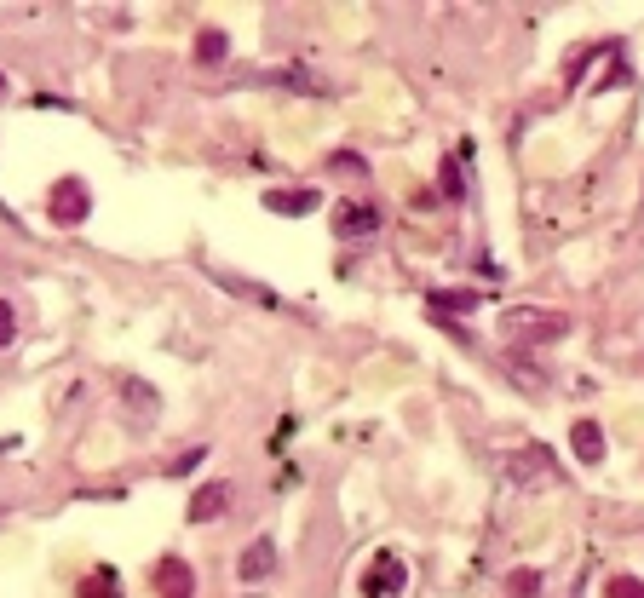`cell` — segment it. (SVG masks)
<instances>
[{
  "label": "cell",
  "mask_w": 644,
  "mask_h": 598,
  "mask_svg": "<svg viewBox=\"0 0 644 598\" xmlns=\"http://www.w3.org/2000/svg\"><path fill=\"white\" fill-rule=\"evenodd\" d=\"M501 328H506V340H558L570 322L558 317V311H535V305H512L501 317Z\"/></svg>",
  "instance_id": "cell-1"
},
{
  "label": "cell",
  "mask_w": 644,
  "mask_h": 598,
  "mask_svg": "<svg viewBox=\"0 0 644 598\" xmlns=\"http://www.w3.org/2000/svg\"><path fill=\"white\" fill-rule=\"evenodd\" d=\"M403 587H409V564L397 552H374L363 570V598H403Z\"/></svg>",
  "instance_id": "cell-2"
},
{
  "label": "cell",
  "mask_w": 644,
  "mask_h": 598,
  "mask_svg": "<svg viewBox=\"0 0 644 598\" xmlns=\"http://www.w3.org/2000/svg\"><path fill=\"white\" fill-rule=\"evenodd\" d=\"M328 225H334V236H340V242H363V236H374V230H380V207H374V202H334Z\"/></svg>",
  "instance_id": "cell-3"
},
{
  "label": "cell",
  "mask_w": 644,
  "mask_h": 598,
  "mask_svg": "<svg viewBox=\"0 0 644 598\" xmlns=\"http://www.w3.org/2000/svg\"><path fill=\"white\" fill-rule=\"evenodd\" d=\"M46 213L58 219V225H81L92 213V190L81 179H58L52 184V196H46Z\"/></svg>",
  "instance_id": "cell-4"
},
{
  "label": "cell",
  "mask_w": 644,
  "mask_h": 598,
  "mask_svg": "<svg viewBox=\"0 0 644 598\" xmlns=\"http://www.w3.org/2000/svg\"><path fill=\"white\" fill-rule=\"evenodd\" d=\"M156 593L161 598H190V593H196V575H190L184 558H161V564H156Z\"/></svg>",
  "instance_id": "cell-5"
},
{
  "label": "cell",
  "mask_w": 644,
  "mask_h": 598,
  "mask_svg": "<svg viewBox=\"0 0 644 598\" xmlns=\"http://www.w3.org/2000/svg\"><path fill=\"white\" fill-rule=\"evenodd\" d=\"M570 449H575L581 466H598V460H604V426H598V420H575V426H570Z\"/></svg>",
  "instance_id": "cell-6"
},
{
  "label": "cell",
  "mask_w": 644,
  "mask_h": 598,
  "mask_svg": "<svg viewBox=\"0 0 644 598\" xmlns=\"http://www.w3.org/2000/svg\"><path fill=\"white\" fill-rule=\"evenodd\" d=\"M317 202H322V190H305V184H294V190H265V207H271V213H288V219L311 213Z\"/></svg>",
  "instance_id": "cell-7"
},
{
  "label": "cell",
  "mask_w": 644,
  "mask_h": 598,
  "mask_svg": "<svg viewBox=\"0 0 644 598\" xmlns=\"http://www.w3.org/2000/svg\"><path fill=\"white\" fill-rule=\"evenodd\" d=\"M225 506H230V483H202V489L190 495V518H196V524H213Z\"/></svg>",
  "instance_id": "cell-8"
},
{
  "label": "cell",
  "mask_w": 644,
  "mask_h": 598,
  "mask_svg": "<svg viewBox=\"0 0 644 598\" xmlns=\"http://www.w3.org/2000/svg\"><path fill=\"white\" fill-rule=\"evenodd\" d=\"M271 570H276V541H253L242 552V581H265Z\"/></svg>",
  "instance_id": "cell-9"
},
{
  "label": "cell",
  "mask_w": 644,
  "mask_h": 598,
  "mask_svg": "<svg viewBox=\"0 0 644 598\" xmlns=\"http://www.w3.org/2000/svg\"><path fill=\"white\" fill-rule=\"evenodd\" d=\"M225 29H202V35H196V58H202V64H219V58H225Z\"/></svg>",
  "instance_id": "cell-10"
},
{
  "label": "cell",
  "mask_w": 644,
  "mask_h": 598,
  "mask_svg": "<svg viewBox=\"0 0 644 598\" xmlns=\"http://www.w3.org/2000/svg\"><path fill=\"white\" fill-rule=\"evenodd\" d=\"M472 305H478V294H466V288H460V294H443V288H437L432 294V311H460V317H466Z\"/></svg>",
  "instance_id": "cell-11"
},
{
  "label": "cell",
  "mask_w": 644,
  "mask_h": 598,
  "mask_svg": "<svg viewBox=\"0 0 644 598\" xmlns=\"http://www.w3.org/2000/svg\"><path fill=\"white\" fill-rule=\"evenodd\" d=\"M604 598H644V581H639V575H610Z\"/></svg>",
  "instance_id": "cell-12"
},
{
  "label": "cell",
  "mask_w": 644,
  "mask_h": 598,
  "mask_svg": "<svg viewBox=\"0 0 644 598\" xmlns=\"http://www.w3.org/2000/svg\"><path fill=\"white\" fill-rule=\"evenodd\" d=\"M443 196H449V202H455V196H466V190H460V167H455V156L443 161Z\"/></svg>",
  "instance_id": "cell-13"
},
{
  "label": "cell",
  "mask_w": 644,
  "mask_h": 598,
  "mask_svg": "<svg viewBox=\"0 0 644 598\" xmlns=\"http://www.w3.org/2000/svg\"><path fill=\"white\" fill-rule=\"evenodd\" d=\"M12 334H18V317H12V305L0 299V345H12Z\"/></svg>",
  "instance_id": "cell-14"
},
{
  "label": "cell",
  "mask_w": 644,
  "mask_h": 598,
  "mask_svg": "<svg viewBox=\"0 0 644 598\" xmlns=\"http://www.w3.org/2000/svg\"><path fill=\"white\" fill-rule=\"evenodd\" d=\"M512 593H518V598H529V593H535V575H529V570H518V575H512Z\"/></svg>",
  "instance_id": "cell-15"
},
{
  "label": "cell",
  "mask_w": 644,
  "mask_h": 598,
  "mask_svg": "<svg viewBox=\"0 0 644 598\" xmlns=\"http://www.w3.org/2000/svg\"><path fill=\"white\" fill-rule=\"evenodd\" d=\"M98 598H121V593H115V575L110 570H98Z\"/></svg>",
  "instance_id": "cell-16"
},
{
  "label": "cell",
  "mask_w": 644,
  "mask_h": 598,
  "mask_svg": "<svg viewBox=\"0 0 644 598\" xmlns=\"http://www.w3.org/2000/svg\"><path fill=\"white\" fill-rule=\"evenodd\" d=\"M0 98H6V75H0Z\"/></svg>",
  "instance_id": "cell-17"
}]
</instances>
